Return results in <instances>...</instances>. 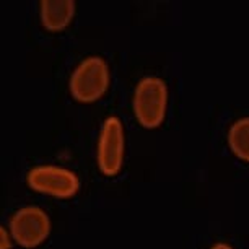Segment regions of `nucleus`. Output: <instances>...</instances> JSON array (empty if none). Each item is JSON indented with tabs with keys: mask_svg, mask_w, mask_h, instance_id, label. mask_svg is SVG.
Returning a JSON list of instances; mask_svg holds the SVG:
<instances>
[{
	"mask_svg": "<svg viewBox=\"0 0 249 249\" xmlns=\"http://www.w3.org/2000/svg\"><path fill=\"white\" fill-rule=\"evenodd\" d=\"M168 87L158 77H145L139 82L134 93V112L140 125L157 129L166 116Z\"/></svg>",
	"mask_w": 249,
	"mask_h": 249,
	"instance_id": "nucleus-1",
	"label": "nucleus"
},
{
	"mask_svg": "<svg viewBox=\"0 0 249 249\" xmlns=\"http://www.w3.org/2000/svg\"><path fill=\"white\" fill-rule=\"evenodd\" d=\"M109 87V69L105 59L88 57L78 64L70 77V93L78 103H95Z\"/></svg>",
	"mask_w": 249,
	"mask_h": 249,
	"instance_id": "nucleus-2",
	"label": "nucleus"
},
{
	"mask_svg": "<svg viewBox=\"0 0 249 249\" xmlns=\"http://www.w3.org/2000/svg\"><path fill=\"white\" fill-rule=\"evenodd\" d=\"M26 181L33 191L57 197V199L73 197L80 189V179L75 173L65 170V168L54 166V164H43V166L33 168L28 173Z\"/></svg>",
	"mask_w": 249,
	"mask_h": 249,
	"instance_id": "nucleus-3",
	"label": "nucleus"
},
{
	"mask_svg": "<svg viewBox=\"0 0 249 249\" xmlns=\"http://www.w3.org/2000/svg\"><path fill=\"white\" fill-rule=\"evenodd\" d=\"M51 233V220L39 207H23L10 218V234L20 246H39Z\"/></svg>",
	"mask_w": 249,
	"mask_h": 249,
	"instance_id": "nucleus-4",
	"label": "nucleus"
},
{
	"mask_svg": "<svg viewBox=\"0 0 249 249\" xmlns=\"http://www.w3.org/2000/svg\"><path fill=\"white\" fill-rule=\"evenodd\" d=\"M124 161V127L119 117L111 116L103 124L98 143V166L106 176H114L121 171Z\"/></svg>",
	"mask_w": 249,
	"mask_h": 249,
	"instance_id": "nucleus-5",
	"label": "nucleus"
},
{
	"mask_svg": "<svg viewBox=\"0 0 249 249\" xmlns=\"http://www.w3.org/2000/svg\"><path fill=\"white\" fill-rule=\"evenodd\" d=\"M73 15V0H43L41 2V21L49 31H60L67 28Z\"/></svg>",
	"mask_w": 249,
	"mask_h": 249,
	"instance_id": "nucleus-6",
	"label": "nucleus"
},
{
	"mask_svg": "<svg viewBox=\"0 0 249 249\" xmlns=\"http://www.w3.org/2000/svg\"><path fill=\"white\" fill-rule=\"evenodd\" d=\"M228 145L239 160L249 163V117H243L230 127Z\"/></svg>",
	"mask_w": 249,
	"mask_h": 249,
	"instance_id": "nucleus-7",
	"label": "nucleus"
},
{
	"mask_svg": "<svg viewBox=\"0 0 249 249\" xmlns=\"http://www.w3.org/2000/svg\"><path fill=\"white\" fill-rule=\"evenodd\" d=\"M0 249H12L10 231H7L5 228H0Z\"/></svg>",
	"mask_w": 249,
	"mask_h": 249,
	"instance_id": "nucleus-8",
	"label": "nucleus"
},
{
	"mask_svg": "<svg viewBox=\"0 0 249 249\" xmlns=\"http://www.w3.org/2000/svg\"><path fill=\"white\" fill-rule=\"evenodd\" d=\"M210 249H233V248L228 246V244H225V243H218V244H215V246H212Z\"/></svg>",
	"mask_w": 249,
	"mask_h": 249,
	"instance_id": "nucleus-9",
	"label": "nucleus"
}]
</instances>
